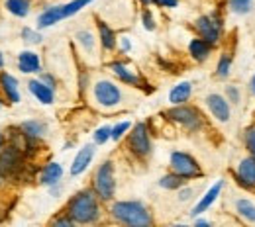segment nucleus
I'll list each match as a JSON object with an SVG mask.
<instances>
[{"label": "nucleus", "mask_w": 255, "mask_h": 227, "mask_svg": "<svg viewBox=\"0 0 255 227\" xmlns=\"http://www.w3.org/2000/svg\"><path fill=\"white\" fill-rule=\"evenodd\" d=\"M61 178H63V166L59 162H47L39 172V184H43L47 188L61 182Z\"/></svg>", "instance_id": "nucleus-21"}, {"label": "nucleus", "mask_w": 255, "mask_h": 227, "mask_svg": "<svg viewBox=\"0 0 255 227\" xmlns=\"http://www.w3.org/2000/svg\"><path fill=\"white\" fill-rule=\"evenodd\" d=\"M22 39H24L26 43L37 45V43H41L43 35L37 32V30H33V28H24V30H22Z\"/></svg>", "instance_id": "nucleus-34"}, {"label": "nucleus", "mask_w": 255, "mask_h": 227, "mask_svg": "<svg viewBox=\"0 0 255 227\" xmlns=\"http://www.w3.org/2000/svg\"><path fill=\"white\" fill-rule=\"evenodd\" d=\"M155 6H161V8H175L179 4V0H153Z\"/></svg>", "instance_id": "nucleus-40"}, {"label": "nucleus", "mask_w": 255, "mask_h": 227, "mask_svg": "<svg viewBox=\"0 0 255 227\" xmlns=\"http://www.w3.org/2000/svg\"><path fill=\"white\" fill-rule=\"evenodd\" d=\"M244 143H246V149L250 151V155L255 157V126H250L244 131Z\"/></svg>", "instance_id": "nucleus-33"}, {"label": "nucleus", "mask_w": 255, "mask_h": 227, "mask_svg": "<svg viewBox=\"0 0 255 227\" xmlns=\"http://www.w3.org/2000/svg\"><path fill=\"white\" fill-rule=\"evenodd\" d=\"M63 4H57V6H49L45 8L39 16H37V30H45V28H51L55 24H59L63 20Z\"/></svg>", "instance_id": "nucleus-18"}, {"label": "nucleus", "mask_w": 255, "mask_h": 227, "mask_svg": "<svg viewBox=\"0 0 255 227\" xmlns=\"http://www.w3.org/2000/svg\"><path fill=\"white\" fill-rule=\"evenodd\" d=\"M28 90L33 94V98L45 106L53 104L55 102V88H51L49 84H45L41 78H32L28 82Z\"/></svg>", "instance_id": "nucleus-14"}, {"label": "nucleus", "mask_w": 255, "mask_h": 227, "mask_svg": "<svg viewBox=\"0 0 255 227\" xmlns=\"http://www.w3.org/2000/svg\"><path fill=\"white\" fill-rule=\"evenodd\" d=\"M93 98H95V102L100 108L112 110V108H118L124 102V92L114 80L98 78L93 84Z\"/></svg>", "instance_id": "nucleus-4"}, {"label": "nucleus", "mask_w": 255, "mask_h": 227, "mask_svg": "<svg viewBox=\"0 0 255 227\" xmlns=\"http://www.w3.org/2000/svg\"><path fill=\"white\" fill-rule=\"evenodd\" d=\"M2 147H4V133L0 131V149H2Z\"/></svg>", "instance_id": "nucleus-47"}, {"label": "nucleus", "mask_w": 255, "mask_h": 227, "mask_svg": "<svg viewBox=\"0 0 255 227\" xmlns=\"http://www.w3.org/2000/svg\"><path fill=\"white\" fill-rule=\"evenodd\" d=\"M192 196H194V188L187 186V184L177 190V200L179 202H189V200H192Z\"/></svg>", "instance_id": "nucleus-37"}, {"label": "nucleus", "mask_w": 255, "mask_h": 227, "mask_svg": "<svg viewBox=\"0 0 255 227\" xmlns=\"http://www.w3.org/2000/svg\"><path fill=\"white\" fill-rule=\"evenodd\" d=\"M91 2H93V0H71V2H67V4H63V16L65 18H71V16L79 14V12H81L83 8H87Z\"/></svg>", "instance_id": "nucleus-30"}, {"label": "nucleus", "mask_w": 255, "mask_h": 227, "mask_svg": "<svg viewBox=\"0 0 255 227\" xmlns=\"http://www.w3.org/2000/svg\"><path fill=\"white\" fill-rule=\"evenodd\" d=\"M18 128H20V131H22L32 143H37V141L43 139L45 133H47V124L41 122V120H26V122H22Z\"/></svg>", "instance_id": "nucleus-20"}, {"label": "nucleus", "mask_w": 255, "mask_h": 227, "mask_svg": "<svg viewBox=\"0 0 255 227\" xmlns=\"http://www.w3.org/2000/svg\"><path fill=\"white\" fill-rule=\"evenodd\" d=\"M18 69L24 73V75H39L41 73V59L35 51H22L18 55Z\"/></svg>", "instance_id": "nucleus-17"}, {"label": "nucleus", "mask_w": 255, "mask_h": 227, "mask_svg": "<svg viewBox=\"0 0 255 227\" xmlns=\"http://www.w3.org/2000/svg\"><path fill=\"white\" fill-rule=\"evenodd\" d=\"M61 190H63V186H61V182H57V184H53V186H49V194L53 196V198H57V196L61 194Z\"/></svg>", "instance_id": "nucleus-42"}, {"label": "nucleus", "mask_w": 255, "mask_h": 227, "mask_svg": "<svg viewBox=\"0 0 255 227\" xmlns=\"http://www.w3.org/2000/svg\"><path fill=\"white\" fill-rule=\"evenodd\" d=\"M206 108L210 112V116L220 122V124H228L232 120V104L228 102V98L220 94V92H210L208 96L204 98Z\"/></svg>", "instance_id": "nucleus-10"}, {"label": "nucleus", "mask_w": 255, "mask_h": 227, "mask_svg": "<svg viewBox=\"0 0 255 227\" xmlns=\"http://www.w3.org/2000/svg\"><path fill=\"white\" fill-rule=\"evenodd\" d=\"M194 226L198 227V226H210V222H206V220H196L194 222Z\"/></svg>", "instance_id": "nucleus-45"}, {"label": "nucleus", "mask_w": 255, "mask_h": 227, "mask_svg": "<svg viewBox=\"0 0 255 227\" xmlns=\"http://www.w3.org/2000/svg\"><path fill=\"white\" fill-rule=\"evenodd\" d=\"M0 108H2V102H0Z\"/></svg>", "instance_id": "nucleus-50"}, {"label": "nucleus", "mask_w": 255, "mask_h": 227, "mask_svg": "<svg viewBox=\"0 0 255 227\" xmlns=\"http://www.w3.org/2000/svg\"><path fill=\"white\" fill-rule=\"evenodd\" d=\"M255 0H228V10L236 16H246L254 12Z\"/></svg>", "instance_id": "nucleus-28"}, {"label": "nucleus", "mask_w": 255, "mask_h": 227, "mask_svg": "<svg viewBox=\"0 0 255 227\" xmlns=\"http://www.w3.org/2000/svg\"><path fill=\"white\" fill-rule=\"evenodd\" d=\"M2 180H4V176H2V174H0V182H2Z\"/></svg>", "instance_id": "nucleus-49"}, {"label": "nucleus", "mask_w": 255, "mask_h": 227, "mask_svg": "<svg viewBox=\"0 0 255 227\" xmlns=\"http://www.w3.org/2000/svg\"><path fill=\"white\" fill-rule=\"evenodd\" d=\"M128 147L135 157H141V159L151 153V137H149L147 124L139 122L131 128V131L128 133Z\"/></svg>", "instance_id": "nucleus-8"}, {"label": "nucleus", "mask_w": 255, "mask_h": 227, "mask_svg": "<svg viewBox=\"0 0 255 227\" xmlns=\"http://www.w3.org/2000/svg\"><path fill=\"white\" fill-rule=\"evenodd\" d=\"M222 188H224V180H218L214 186H210L208 190H206V194L202 196L196 204H194V208L191 210V216L192 218H196V216H200V214H204L216 200H218V196L222 194Z\"/></svg>", "instance_id": "nucleus-13"}, {"label": "nucleus", "mask_w": 255, "mask_h": 227, "mask_svg": "<svg viewBox=\"0 0 255 227\" xmlns=\"http://www.w3.org/2000/svg\"><path fill=\"white\" fill-rule=\"evenodd\" d=\"M22 168V149L14 143L0 149V174L4 178L16 174Z\"/></svg>", "instance_id": "nucleus-9"}, {"label": "nucleus", "mask_w": 255, "mask_h": 227, "mask_svg": "<svg viewBox=\"0 0 255 227\" xmlns=\"http://www.w3.org/2000/svg\"><path fill=\"white\" fill-rule=\"evenodd\" d=\"M129 128H131L129 122H120V124H116V126L112 128V141H120L128 131H129Z\"/></svg>", "instance_id": "nucleus-35"}, {"label": "nucleus", "mask_w": 255, "mask_h": 227, "mask_svg": "<svg viewBox=\"0 0 255 227\" xmlns=\"http://www.w3.org/2000/svg\"><path fill=\"white\" fill-rule=\"evenodd\" d=\"M4 8L16 18H26L32 12V0H6Z\"/></svg>", "instance_id": "nucleus-26"}, {"label": "nucleus", "mask_w": 255, "mask_h": 227, "mask_svg": "<svg viewBox=\"0 0 255 227\" xmlns=\"http://www.w3.org/2000/svg\"><path fill=\"white\" fill-rule=\"evenodd\" d=\"M159 184L163 190H179L181 186H185L187 184V178H183V176H179L177 172H169V174H165V176H161L159 178Z\"/></svg>", "instance_id": "nucleus-27"}, {"label": "nucleus", "mask_w": 255, "mask_h": 227, "mask_svg": "<svg viewBox=\"0 0 255 227\" xmlns=\"http://www.w3.org/2000/svg\"><path fill=\"white\" fill-rule=\"evenodd\" d=\"M143 6H149V4H153V0H139Z\"/></svg>", "instance_id": "nucleus-46"}, {"label": "nucleus", "mask_w": 255, "mask_h": 227, "mask_svg": "<svg viewBox=\"0 0 255 227\" xmlns=\"http://www.w3.org/2000/svg\"><path fill=\"white\" fill-rule=\"evenodd\" d=\"M165 118L171 120L173 124L181 126L183 130H187V131H198V130H202V126H204L202 114H200L196 108L187 106V104L173 106L171 110L165 112Z\"/></svg>", "instance_id": "nucleus-5"}, {"label": "nucleus", "mask_w": 255, "mask_h": 227, "mask_svg": "<svg viewBox=\"0 0 255 227\" xmlns=\"http://www.w3.org/2000/svg\"><path fill=\"white\" fill-rule=\"evenodd\" d=\"M93 190L100 198V202H112L116 194V178H114V162L102 161L95 170L93 176Z\"/></svg>", "instance_id": "nucleus-3"}, {"label": "nucleus", "mask_w": 255, "mask_h": 227, "mask_svg": "<svg viewBox=\"0 0 255 227\" xmlns=\"http://www.w3.org/2000/svg\"><path fill=\"white\" fill-rule=\"evenodd\" d=\"M250 92H252V94L255 96V75L252 76V78H250Z\"/></svg>", "instance_id": "nucleus-43"}, {"label": "nucleus", "mask_w": 255, "mask_h": 227, "mask_svg": "<svg viewBox=\"0 0 255 227\" xmlns=\"http://www.w3.org/2000/svg\"><path fill=\"white\" fill-rule=\"evenodd\" d=\"M39 78H41L45 84H49L51 88H55V86H57V80H55V76H53V75H49V73H39Z\"/></svg>", "instance_id": "nucleus-39"}, {"label": "nucleus", "mask_w": 255, "mask_h": 227, "mask_svg": "<svg viewBox=\"0 0 255 227\" xmlns=\"http://www.w3.org/2000/svg\"><path fill=\"white\" fill-rule=\"evenodd\" d=\"M191 94H192V82L183 80V82H179L177 86L171 88V92H169V102H171L173 106L187 104L189 98H191Z\"/></svg>", "instance_id": "nucleus-24"}, {"label": "nucleus", "mask_w": 255, "mask_h": 227, "mask_svg": "<svg viewBox=\"0 0 255 227\" xmlns=\"http://www.w3.org/2000/svg\"><path fill=\"white\" fill-rule=\"evenodd\" d=\"M224 96L228 98V102H230V104L238 106V104L242 102V90H240V86H238V84H228V86L224 88Z\"/></svg>", "instance_id": "nucleus-32"}, {"label": "nucleus", "mask_w": 255, "mask_h": 227, "mask_svg": "<svg viewBox=\"0 0 255 227\" xmlns=\"http://www.w3.org/2000/svg\"><path fill=\"white\" fill-rule=\"evenodd\" d=\"M110 218L116 224L129 227H147L153 226V216L151 210L139 202V200H124V202H114L110 206Z\"/></svg>", "instance_id": "nucleus-2"}, {"label": "nucleus", "mask_w": 255, "mask_h": 227, "mask_svg": "<svg viewBox=\"0 0 255 227\" xmlns=\"http://www.w3.org/2000/svg\"><path fill=\"white\" fill-rule=\"evenodd\" d=\"M232 208H234V214H236L242 222H246V224H255L254 200H250V198H236L234 204H232Z\"/></svg>", "instance_id": "nucleus-19"}, {"label": "nucleus", "mask_w": 255, "mask_h": 227, "mask_svg": "<svg viewBox=\"0 0 255 227\" xmlns=\"http://www.w3.org/2000/svg\"><path fill=\"white\" fill-rule=\"evenodd\" d=\"M232 63H234L232 55L230 53H222L220 59H218V65H216V76L218 78H228L230 73H232Z\"/></svg>", "instance_id": "nucleus-29"}, {"label": "nucleus", "mask_w": 255, "mask_h": 227, "mask_svg": "<svg viewBox=\"0 0 255 227\" xmlns=\"http://www.w3.org/2000/svg\"><path fill=\"white\" fill-rule=\"evenodd\" d=\"M93 139H95V145H104L108 139H112V128L110 126L96 128L95 133H93Z\"/></svg>", "instance_id": "nucleus-31"}, {"label": "nucleus", "mask_w": 255, "mask_h": 227, "mask_svg": "<svg viewBox=\"0 0 255 227\" xmlns=\"http://www.w3.org/2000/svg\"><path fill=\"white\" fill-rule=\"evenodd\" d=\"M67 214L75 220V224H81V226L96 224L102 218L100 198L96 196L93 188H83V190H79L77 194L69 200Z\"/></svg>", "instance_id": "nucleus-1"}, {"label": "nucleus", "mask_w": 255, "mask_h": 227, "mask_svg": "<svg viewBox=\"0 0 255 227\" xmlns=\"http://www.w3.org/2000/svg\"><path fill=\"white\" fill-rule=\"evenodd\" d=\"M0 90L6 98V102L10 104H18L20 102V90H18V78L6 71H0Z\"/></svg>", "instance_id": "nucleus-15"}, {"label": "nucleus", "mask_w": 255, "mask_h": 227, "mask_svg": "<svg viewBox=\"0 0 255 227\" xmlns=\"http://www.w3.org/2000/svg\"><path fill=\"white\" fill-rule=\"evenodd\" d=\"M2 69H4V55L0 53V71H2Z\"/></svg>", "instance_id": "nucleus-48"}, {"label": "nucleus", "mask_w": 255, "mask_h": 227, "mask_svg": "<svg viewBox=\"0 0 255 227\" xmlns=\"http://www.w3.org/2000/svg\"><path fill=\"white\" fill-rule=\"evenodd\" d=\"M120 49H122V53L131 51V41H129V37H120Z\"/></svg>", "instance_id": "nucleus-41"}, {"label": "nucleus", "mask_w": 255, "mask_h": 227, "mask_svg": "<svg viewBox=\"0 0 255 227\" xmlns=\"http://www.w3.org/2000/svg\"><path fill=\"white\" fill-rule=\"evenodd\" d=\"M141 24H143V28H145L147 32H153V30L157 28L155 18H153V14H151L149 10H143V14H141Z\"/></svg>", "instance_id": "nucleus-36"}, {"label": "nucleus", "mask_w": 255, "mask_h": 227, "mask_svg": "<svg viewBox=\"0 0 255 227\" xmlns=\"http://www.w3.org/2000/svg\"><path fill=\"white\" fill-rule=\"evenodd\" d=\"M194 28L198 32V37H202L204 41H208L212 47L220 43L222 39V30H224V20L220 14H206V16H200L196 18L194 22Z\"/></svg>", "instance_id": "nucleus-6"}, {"label": "nucleus", "mask_w": 255, "mask_h": 227, "mask_svg": "<svg viewBox=\"0 0 255 227\" xmlns=\"http://www.w3.org/2000/svg\"><path fill=\"white\" fill-rule=\"evenodd\" d=\"M169 164H171L173 172H177L179 176H183L187 180L202 176V168H200L198 161L185 151H173L171 157H169Z\"/></svg>", "instance_id": "nucleus-7"}, {"label": "nucleus", "mask_w": 255, "mask_h": 227, "mask_svg": "<svg viewBox=\"0 0 255 227\" xmlns=\"http://www.w3.org/2000/svg\"><path fill=\"white\" fill-rule=\"evenodd\" d=\"M108 69H110V73H112L120 82H124V84L137 86V88H145V86H147V84L143 82V78H141L133 69H129L126 63H122V61H112V63H108Z\"/></svg>", "instance_id": "nucleus-11"}, {"label": "nucleus", "mask_w": 255, "mask_h": 227, "mask_svg": "<svg viewBox=\"0 0 255 227\" xmlns=\"http://www.w3.org/2000/svg\"><path fill=\"white\" fill-rule=\"evenodd\" d=\"M87 88V75H81V90Z\"/></svg>", "instance_id": "nucleus-44"}, {"label": "nucleus", "mask_w": 255, "mask_h": 227, "mask_svg": "<svg viewBox=\"0 0 255 227\" xmlns=\"http://www.w3.org/2000/svg\"><path fill=\"white\" fill-rule=\"evenodd\" d=\"M95 145L91 143V145H85L79 153H77V157L73 159V164H71V168H69V172H71V176H79V174H83L87 168H89V164L93 162V157H95Z\"/></svg>", "instance_id": "nucleus-16"}, {"label": "nucleus", "mask_w": 255, "mask_h": 227, "mask_svg": "<svg viewBox=\"0 0 255 227\" xmlns=\"http://www.w3.org/2000/svg\"><path fill=\"white\" fill-rule=\"evenodd\" d=\"M75 41L87 57H95L96 55V37L91 30H79L75 33Z\"/></svg>", "instance_id": "nucleus-23"}, {"label": "nucleus", "mask_w": 255, "mask_h": 227, "mask_svg": "<svg viewBox=\"0 0 255 227\" xmlns=\"http://www.w3.org/2000/svg\"><path fill=\"white\" fill-rule=\"evenodd\" d=\"M234 176H236V182H238L242 188H246V190L255 188V157L254 155H250V157H246V159H242V161L238 162Z\"/></svg>", "instance_id": "nucleus-12"}, {"label": "nucleus", "mask_w": 255, "mask_h": 227, "mask_svg": "<svg viewBox=\"0 0 255 227\" xmlns=\"http://www.w3.org/2000/svg\"><path fill=\"white\" fill-rule=\"evenodd\" d=\"M189 53L196 63H204V61H208V57L212 53V45L208 41H204L202 37H194L189 43Z\"/></svg>", "instance_id": "nucleus-22"}, {"label": "nucleus", "mask_w": 255, "mask_h": 227, "mask_svg": "<svg viewBox=\"0 0 255 227\" xmlns=\"http://www.w3.org/2000/svg\"><path fill=\"white\" fill-rule=\"evenodd\" d=\"M51 226L55 227H73L75 226V220L65 212V216H61V218H55L53 222H51Z\"/></svg>", "instance_id": "nucleus-38"}, {"label": "nucleus", "mask_w": 255, "mask_h": 227, "mask_svg": "<svg viewBox=\"0 0 255 227\" xmlns=\"http://www.w3.org/2000/svg\"><path fill=\"white\" fill-rule=\"evenodd\" d=\"M96 28H98V39H100L102 49H104V51H114V49H116V43H118L114 30H112L108 24H104V22H98Z\"/></svg>", "instance_id": "nucleus-25"}]
</instances>
